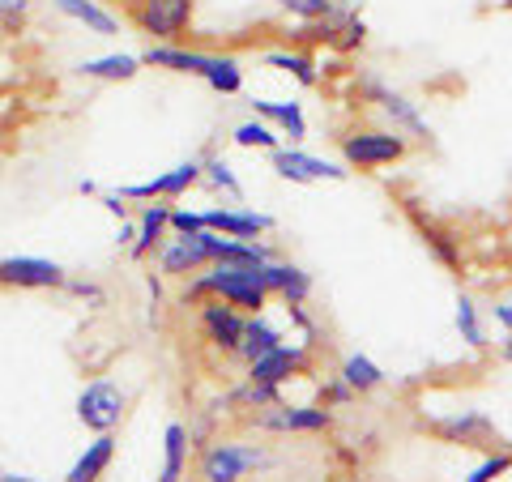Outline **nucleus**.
Wrapping results in <instances>:
<instances>
[{"label":"nucleus","mask_w":512,"mask_h":482,"mask_svg":"<svg viewBox=\"0 0 512 482\" xmlns=\"http://www.w3.org/2000/svg\"><path fill=\"white\" fill-rule=\"evenodd\" d=\"M77 192H82V197H99L103 184L99 180H77Z\"/></svg>","instance_id":"nucleus-42"},{"label":"nucleus","mask_w":512,"mask_h":482,"mask_svg":"<svg viewBox=\"0 0 512 482\" xmlns=\"http://www.w3.org/2000/svg\"><path fill=\"white\" fill-rule=\"evenodd\" d=\"M0 158H5V128H0Z\"/></svg>","instance_id":"nucleus-44"},{"label":"nucleus","mask_w":512,"mask_h":482,"mask_svg":"<svg viewBox=\"0 0 512 482\" xmlns=\"http://www.w3.org/2000/svg\"><path fill=\"white\" fill-rule=\"evenodd\" d=\"M205 227L227 239H265L278 231V218L265 210H248V205H210L205 210Z\"/></svg>","instance_id":"nucleus-16"},{"label":"nucleus","mask_w":512,"mask_h":482,"mask_svg":"<svg viewBox=\"0 0 512 482\" xmlns=\"http://www.w3.org/2000/svg\"><path fill=\"white\" fill-rule=\"evenodd\" d=\"M64 295L69 299H77L82 308H90V312H103L107 308V286L99 282V278H82V273H69V282H64Z\"/></svg>","instance_id":"nucleus-33"},{"label":"nucleus","mask_w":512,"mask_h":482,"mask_svg":"<svg viewBox=\"0 0 512 482\" xmlns=\"http://www.w3.org/2000/svg\"><path fill=\"white\" fill-rule=\"evenodd\" d=\"M508 474H512V448L500 444V448H487V453L466 470V478H461V482H500Z\"/></svg>","instance_id":"nucleus-32"},{"label":"nucleus","mask_w":512,"mask_h":482,"mask_svg":"<svg viewBox=\"0 0 512 482\" xmlns=\"http://www.w3.org/2000/svg\"><path fill=\"white\" fill-rule=\"evenodd\" d=\"M69 269L47 256H0V291H64Z\"/></svg>","instance_id":"nucleus-13"},{"label":"nucleus","mask_w":512,"mask_h":482,"mask_svg":"<svg viewBox=\"0 0 512 482\" xmlns=\"http://www.w3.org/2000/svg\"><path fill=\"white\" fill-rule=\"evenodd\" d=\"M265 265L269 261H235V256L231 261H214L210 269H201V273H192V278L180 282L175 303H180V308H197L205 299H222L244 316L269 312L274 295H269V286H265Z\"/></svg>","instance_id":"nucleus-1"},{"label":"nucleus","mask_w":512,"mask_h":482,"mask_svg":"<svg viewBox=\"0 0 512 482\" xmlns=\"http://www.w3.org/2000/svg\"><path fill=\"white\" fill-rule=\"evenodd\" d=\"M338 376L355 389L359 397H372V393H380L384 384H389V372L372 359V355H363V350H350V355L338 363Z\"/></svg>","instance_id":"nucleus-26"},{"label":"nucleus","mask_w":512,"mask_h":482,"mask_svg":"<svg viewBox=\"0 0 512 482\" xmlns=\"http://www.w3.org/2000/svg\"><path fill=\"white\" fill-rule=\"evenodd\" d=\"M414 227H419L427 252L436 256V265H444L448 273H457V278H461V265H466V261H461V239L453 231H444L440 222H427L423 214H414Z\"/></svg>","instance_id":"nucleus-27"},{"label":"nucleus","mask_w":512,"mask_h":482,"mask_svg":"<svg viewBox=\"0 0 512 482\" xmlns=\"http://www.w3.org/2000/svg\"><path fill=\"white\" fill-rule=\"evenodd\" d=\"M453 325H457V337L466 342V350H474V355H487V350H495V342H491V320H487L483 308H478L474 295H466V291L457 295Z\"/></svg>","instance_id":"nucleus-25"},{"label":"nucleus","mask_w":512,"mask_h":482,"mask_svg":"<svg viewBox=\"0 0 512 482\" xmlns=\"http://www.w3.org/2000/svg\"><path fill=\"white\" fill-rule=\"evenodd\" d=\"M427 431L440 444H453V448H478V453L500 448V431H495V423L487 419L483 410H474V406L453 410V414H444V419H431Z\"/></svg>","instance_id":"nucleus-12"},{"label":"nucleus","mask_w":512,"mask_h":482,"mask_svg":"<svg viewBox=\"0 0 512 482\" xmlns=\"http://www.w3.org/2000/svg\"><path fill=\"white\" fill-rule=\"evenodd\" d=\"M355 99H359L363 107L376 111V124H384V128H393V133L410 137L414 146H427V141H431V124H427V116H423V107L414 103L410 94L393 90L389 82H380L376 73H359V77H355Z\"/></svg>","instance_id":"nucleus-4"},{"label":"nucleus","mask_w":512,"mask_h":482,"mask_svg":"<svg viewBox=\"0 0 512 482\" xmlns=\"http://www.w3.org/2000/svg\"><path fill=\"white\" fill-rule=\"evenodd\" d=\"M192 478V440L188 423L163 427V457H158V482H188Z\"/></svg>","instance_id":"nucleus-23"},{"label":"nucleus","mask_w":512,"mask_h":482,"mask_svg":"<svg viewBox=\"0 0 512 482\" xmlns=\"http://www.w3.org/2000/svg\"><path fill=\"white\" fill-rule=\"evenodd\" d=\"M52 9L60 13L64 22H73V26H82L86 35L94 39H116L120 35V13L116 9H107L103 0H52Z\"/></svg>","instance_id":"nucleus-18"},{"label":"nucleus","mask_w":512,"mask_h":482,"mask_svg":"<svg viewBox=\"0 0 512 482\" xmlns=\"http://www.w3.org/2000/svg\"><path fill=\"white\" fill-rule=\"evenodd\" d=\"M231 146L235 150H261V154H274L278 146H286V141L278 137V128L274 124H265L261 116H248V120H239V124H231Z\"/></svg>","instance_id":"nucleus-30"},{"label":"nucleus","mask_w":512,"mask_h":482,"mask_svg":"<svg viewBox=\"0 0 512 482\" xmlns=\"http://www.w3.org/2000/svg\"><path fill=\"white\" fill-rule=\"evenodd\" d=\"M133 222H137V239L124 248V256L133 265H150L154 252L167 244L171 235V201H146L133 210Z\"/></svg>","instance_id":"nucleus-15"},{"label":"nucleus","mask_w":512,"mask_h":482,"mask_svg":"<svg viewBox=\"0 0 512 482\" xmlns=\"http://www.w3.org/2000/svg\"><path fill=\"white\" fill-rule=\"evenodd\" d=\"M265 286L278 303H312V291H316L312 273L295 261H282V256H274L265 265Z\"/></svg>","instance_id":"nucleus-20"},{"label":"nucleus","mask_w":512,"mask_h":482,"mask_svg":"<svg viewBox=\"0 0 512 482\" xmlns=\"http://www.w3.org/2000/svg\"><path fill=\"white\" fill-rule=\"evenodd\" d=\"M265 69H274V73H286L295 86L303 90H316L320 86V77H325V69H320V60L308 52V47H269V52L261 56Z\"/></svg>","instance_id":"nucleus-19"},{"label":"nucleus","mask_w":512,"mask_h":482,"mask_svg":"<svg viewBox=\"0 0 512 482\" xmlns=\"http://www.w3.org/2000/svg\"><path fill=\"white\" fill-rule=\"evenodd\" d=\"M201 184L210 188L214 197H222V201L244 205V184H239L235 167H231L222 154H201Z\"/></svg>","instance_id":"nucleus-28"},{"label":"nucleus","mask_w":512,"mask_h":482,"mask_svg":"<svg viewBox=\"0 0 512 482\" xmlns=\"http://www.w3.org/2000/svg\"><path fill=\"white\" fill-rule=\"evenodd\" d=\"M141 56L133 52H107V56H90L77 64V77H86V82H103V86H124V82H137L141 77Z\"/></svg>","instance_id":"nucleus-21"},{"label":"nucleus","mask_w":512,"mask_h":482,"mask_svg":"<svg viewBox=\"0 0 512 482\" xmlns=\"http://www.w3.org/2000/svg\"><path fill=\"white\" fill-rule=\"evenodd\" d=\"M94 201H99L103 210H107L111 218H116V222H128V218H133V205H128V201L120 197L116 188H103V192H99V197H94Z\"/></svg>","instance_id":"nucleus-37"},{"label":"nucleus","mask_w":512,"mask_h":482,"mask_svg":"<svg viewBox=\"0 0 512 482\" xmlns=\"http://www.w3.org/2000/svg\"><path fill=\"white\" fill-rule=\"evenodd\" d=\"M495 359H500L504 367H512V333H504L500 342H495Z\"/></svg>","instance_id":"nucleus-41"},{"label":"nucleus","mask_w":512,"mask_h":482,"mask_svg":"<svg viewBox=\"0 0 512 482\" xmlns=\"http://www.w3.org/2000/svg\"><path fill=\"white\" fill-rule=\"evenodd\" d=\"M39 0H0V30H22Z\"/></svg>","instance_id":"nucleus-36"},{"label":"nucleus","mask_w":512,"mask_h":482,"mask_svg":"<svg viewBox=\"0 0 512 482\" xmlns=\"http://www.w3.org/2000/svg\"><path fill=\"white\" fill-rule=\"evenodd\" d=\"M197 231H205V210L171 205V235H197Z\"/></svg>","instance_id":"nucleus-35"},{"label":"nucleus","mask_w":512,"mask_h":482,"mask_svg":"<svg viewBox=\"0 0 512 482\" xmlns=\"http://www.w3.org/2000/svg\"><path fill=\"white\" fill-rule=\"evenodd\" d=\"M274 5L291 22H329L342 9H359V0H274Z\"/></svg>","instance_id":"nucleus-31"},{"label":"nucleus","mask_w":512,"mask_h":482,"mask_svg":"<svg viewBox=\"0 0 512 482\" xmlns=\"http://www.w3.org/2000/svg\"><path fill=\"white\" fill-rule=\"evenodd\" d=\"M282 342H291V333H286L269 312H256V316L244 320V342H239L235 363L248 367L252 359H261V355H269V350H278Z\"/></svg>","instance_id":"nucleus-22"},{"label":"nucleus","mask_w":512,"mask_h":482,"mask_svg":"<svg viewBox=\"0 0 512 482\" xmlns=\"http://www.w3.org/2000/svg\"><path fill=\"white\" fill-rule=\"evenodd\" d=\"M163 273H158L154 265H150V273H146V295H150V303H154V308H158V303H163Z\"/></svg>","instance_id":"nucleus-39"},{"label":"nucleus","mask_w":512,"mask_h":482,"mask_svg":"<svg viewBox=\"0 0 512 482\" xmlns=\"http://www.w3.org/2000/svg\"><path fill=\"white\" fill-rule=\"evenodd\" d=\"M197 184H201V158H184V163L158 171L141 184H116V192L128 205H146V201H171L175 205V201H184Z\"/></svg>","instance_id":"nucleus-9"},{"label":"nucleus","mask_w":512,"mask_h":482,"mask_svg":"<svg viewBox=\"0 0 512 482\" xmlns=\"http://www.w3.org/2000/svg\"><path fill=\"white\" fill-rule=\"evenodd\" d=\"M116 453H120L116 436H94L82 453H77V461L64 470V482H103L107 470L116 465Z\"/></svg>","instance_id":"nucleus-24"},{"label":"nucleus","mask_w":512,"mask_h":482,"mask_svg":"<svg viewBox=\"0 0 512 482\" xmlns=\"http://www.w3.org/2000/svg\"><path fill=\"white\" fill-rule=\"evenodd\" d=\"M222 52H205V47H188V43H150L146 52H141V64L146 69H163V73H175V77H205L214 73Z\"/></svg>","instance_id":"nucleus-14"},{"label":"nucleus","mask_w":512,"mask_h":482,"mask_svg":"<svg viewBox=\"0 0 512 482\" xmlns=\"http://www.w3.org/2000/svg\"><path fill=\"white\" fill-rule=\"evenodd\" d=\"M128 22L146 43H188L197 30V0H128Z\"/></svg>","instance_id":"nucleus-6"},{"label":"nucleus","mask_w":512,"mask_h":482,"mask_svg":"<svg viewBox=\"0 0 512 482\" xmlns=\"http://www.w3.org/2000/svg\"><path fill=\"white\" fill-rule=\"evenodd\" d=\"M269 171L278 175V180L286 184H346L350 171L342 158H320L312 150H303V146H278L274 154H269Z\"/></svg>","instance_id":"nucleus-8"},{"label":"nucleus","mask_w":512,"mask_h":482,"mask_svg":"<svg viewBox=\"0 0 512 482\" xmlns=\"http://www.w3.org/2000/svg\"><path fill=\"white\" fill-rule=\"evenodd\" d=\"M355 401H359V393L350 389V384H346L342 376H329L325 384H320V406H329L333 414H338V410H350Z\"/></svg>","instance_id":"nucleus-34"},{"label":"nucleus","mask_w":512,"mask_h":482,"mask_svg":"<svg viewBox=\"0 0 512 482\" xmlns=\"http://www.w3.org/2000/svg\"><path fill=\"white\" fill-rule=\"evenodd\" d=\"M338 154L350 171L359 175H380L389 167H402L406 158L414 154V141L393 133L384 124H350L346 133L338 137Z\"/></svg>","instance_id":"nucleus-3"},{"label":"nucleus","mask_w":512,"mask_h":482,"mask_svg":"<svg viewBox=\"0 0 512 482\" xmlns=\"http://www.w3.org/2000/svg\"><path fill=\"white\" fill-rule=\"evenodd\" d=\"M0 482H43V478H35V474H18V470H5V474H0Z\"/></svg>","instance_id":"nucleus-43"},{"label":"nucleus","mask_w":512,"mask_h":482,"mask_svg":"<svg viewBox=\"0 0 512 482\" xmlns=\"http://www.w3.org/2000/svg\"><path fill=\"white\" fill-rule=\"evenodd\" d=\"M274 465L278 457L269 444H252L244 436H214L192 453V482H248Z\"/></svg>","instance_id":"nucleus-2"},{"label":"nucleus","mask_w":512,"mask_h":482,"mask_svg":"<svg viewBox=\"0 0 512 482\" xmlns=\"http://www.w3.org/2000/svg\"><path fill=\"white\" fill-rule=\"evenodd\" d=\"M73 414L90 436H116L128 419V389L111 376H94L90 384H82V393H77Z\"/></svg>","instance_id":"nucleus-7"},{"label":"nucleus","mask_w":512,"mask_h":482,"mask_svg":"<svg viewBox=\"0 0 512 482\" xmlns=\"http://www.w3.org/2000/svg\"><path fill=\"white\" fill-rule=\"evenodd\" d=\"M137 239V222L128 218V222H120V231H116V248H128Z\"/></svg>","instance_id":"nucleus-40"},{"label":"nucleus","mask_w":512,"mask_h":482,"mask_svg":"<svg viewBox=\"0 0 512 482\" xmlns=\"http://www.w3.org/2000/svg\"><path fill=\"white\" fill-rule=\"evenodd\" d=\"M487 320H491V325H500L504 333H512V291H504V295H495V299H491Z\"/></svg>","instance_id":"nucleus-38"},{"label":"nucleus","mask_w":512,"mask_h":482,"mask_svg":"<svg viewBox=\"0 0 512 482\" xmlns=\"http://www.w3.org/2000/svg\"><path fill=\"white\" fill-rule=\"evenodd\" d=\"M329 482H346V478H338V474H333V478H329Z\"/></svg>","instance_id":"nucleus-45"},{"label":"nucleus","mask_w":512,"mask_h":482,"mask_svg":"<svg viewBox=\"0 0 512 482\" xmlns=\"http://www.w3.org/2000/svg\"><path fill=\"white\" fill-rule=\"evenodd\" d=\"M333 35H329V52H338V56H355L363 52V43H367V18L359 9H342V13H333Z\"/></svg>","instance_id":"nucleus-29"},{"label":"nucleus","mask_w":512,"mask_h":482,"mask_svg":"<svg viewBox=\"0 0 512 482\" xmlns=\"http://www.w3.org/2000/svg\"><path fill=\"white\" fill-rule=\"evenodd\" d=\"M248 431H261V436H325V431H333V423H338V414H333L329 406H320V401H269V406L244 414Z\"/></svg>","instance_id":"nucleus-5"},{"label":"nucleus","mask_w":512,"mask_h":482,"mask_svg":"<svg viewBox=\"0 0 512 482\" xmlns=\"http://www.w3.org/2000/svg\"><path fill=\"white\" fill-rule=\"evenodd\" d=\"M316 367V350L303 346V342H282L278 350H269V355L252 359L244 367V380H256V384H269V389H282V384H291L299 376H308Z\"/></svg>","instance_id":"nucleus-11"},{"label":"nucleus","mask_w":512,"mask_h":482,"mask_svg":"<svg viewBox=\"0 0 512 482\" xmlns=\"http://www.w3.org/2000/svg\"><path fill=\"white\" fill-rule=\"evenodd\" d=\"M252 116H261L265 124L278 128V137L286 141V146H303L308 141V111H303V103L295 99H248Z\"/></svg>","instance_id":"nucleus-17"},{"label":"nucleus","mask_w":512,"mask_h":482,"mask_svg":"<svg viewBox=\"0 0 512 482\" xmlns=\"http://www.w3.org/2000/svg\"><path fill=\"white\" fill-rule=\"evenodd\" d=\"M197 337L205 346L214 350V355L222 359H235L239 355V342H244V312L231 308V303H222V299H205L197 303Z\"/></svg>","instance_id":"nucleus-10"}]
</instances>
